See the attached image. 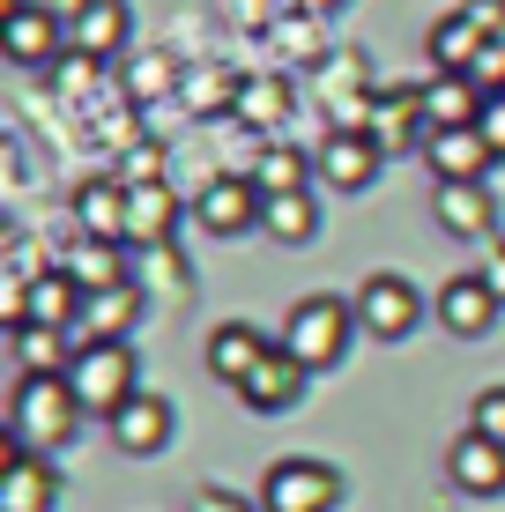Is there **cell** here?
Wrapping results in <instances>:
<instances>
[{
  "label": "cell",
  "instance_id": "cell-1",
  "mask_svg": "<svg viewBox=\"0 0 505 512\" xmlns=\"http://www.w3.org/2000/svg\"><path fill=\"white\" fill-rule=\"evenodd\" d=\"M75 423H82V401H75V386H67V372L60 379H38V372L15 379V394H8V438L15 446L60 453L67 438H75Z\"/></svg>",
  "mask_w": 505,
  "mask_h": 512
},
{
  "label": "cell",
  "instance_id": "cell-2",
  "mask_svg": "<svg viewBox=\"0 0 505 512\" xmlns=\"http://www.w3.org/2000/svg\"><path fill=\"white\" fill-rule=\"evenodd\" d=\"M350 334H357V305L335 290H312L283 312V349L305 364V372H335L350 357Z\"/></svg>",
  "mask_w": 505,
  "mask_h": 512
},
{
  "label": "cell",
  "instance_id": "cell-3",
  "mask_svg": "<svg viewBox=\"0 0 505 512\" xmlns=\"http://www.w3.org/2000/svg\"><path fill=\"white\" fill-rule=\"evenodd\" d=\"M67 386H75L82 416L112 423L134 394H142V357H134V342H82V357L67 364Z\"/></svg>",
  "mask_w": 505,
  "mask_h": 512
},
{
  "label": "cell",
  "instance_id": "cell-4",
  "mask_svg": "<svg viewBox=\"0 0 505 512\" xmlns=\"http://www.w3.org/2000/svg\"><path fill=\"white\" fill-rule=\"evenodd\" d=\"M342 505V468L312 461V453H283L260 475V512H335Z\"/></svg>",
  "mask_w": 505,
  "mask_h": 512
},
{
  "label": "cell",
  "instance_id": "cell-5",
  "mask_svg": "<svg viewBox=\"0 0 505 512\" xmlns=\"http://www.w3.org/2000/svg\"><path fill=\"white\" fill-rule=\"evenodd\" d=\"M424 312H431V297L416 290L409 275H394V268L357 282V327L372 334V342H409V334L424 327Z\"/></svg>",
  "mask_w": 505,
  "mask_h": 512
},
{
  "label": "cell",
  "instance_id": "cell-6",
  "mask_svg": "<svg viewBox=\"0 0 505 512\" xmlns=\"http://www.w3.org/2000/svg\"><path fill=\"white\" fill-rule=\"evenodd\" d=\"M82 305H90V290H82L67 268H45V275H30V282H15L8 290V305H0V320L15 327H82Z\"/></svg>",
  "mask_w": 505,
  "mask_h": 512
},
{
  "label": "cell",
  "instance_id": "cell-7",
  "mask_svg": "<svg viewBox=\"0 0 505 512\" xmlns=\"http://www.w3.org/2000/svg\"><path fill=\"white\" fill-rule=\"evenodd\" d=\"M379 164H387V149L372 141V127H335L320 141V156H312V179L335 193H364L379 179Z\"/></svg>",
  "mask_w": 505,
  "mask_h": 512
},
{
  "label": "cell",
  "instance_id": "cell-8",
  "mask_svg": "<svg viewBox=\"0 0 505 512\" xmlns=\"http://www.w3.org/2000/svg\"><path fill=\"white\" fill-rule=\"evenodd\" d=\"M260 208H268V193L253 186V171H231V179H208L201 186L194 223L208 238H246V231H260Z\"/></svg>",
  "mask_w": 505,
  "mask_h": 512
},
{
  "label": "cell",
  "instance_id": "cell-9",
  "mask_svg": "<svg viewBox=\"0 0 505 512\" xmlns=\"http://www.w3.org/2000/svg\"><path fill=\"white\" fill-rule=\"evenodd\" d=\"M431 216H439V231L461 238V245H498V193H491V179L439 186L431 193Z\"/></svg>",
  "mask_w": 505,
  "mask_h": 512
},
{
  "label": "cell",
  "instance_id": "cell-10",
  "mask_svg": "<svg viewBox=\"0 0 505 512\" xmlns=\"http://www.w3.org/2000/svg\"><path fill=\"white\" fill-rule=\"evenodd\" d=\"M305 386H312V372H305V364L283 349V334H275V349L253 364V379L238 386V401H246L253 416H290V409L305 401Z\"/></svg>",
  "mask_w": 505,
  "mask_h": 512
},
{
  "label": "cell",
  "instance_id": "cell-11",
  "mask_svg": "<svg viewBox=\"0 0 505 512\" xmlns=\"http://www.w3.org/2000/svg\"><path fill=\"white\" fill-rule=\"evenodd\" d=\"M171 438H179V409H171L164 394H149V386H142V394H134L127 409L112 416V446L127 453V461H156Z\"/></svg>",
  "mask_w": 505,
  "mask_h": 512
},
{
  "label": "cell",
  "instance_id": "cell-12",
  "mask_svg": "<svg viewBox=\"0 0 505 512\" xmlns=\"http://www.w3.org/2000/svg\"><path fill=\"white\" fill-rule=\"evenodd\" d=\"M505 312V297L491 290L483 275H454L439 297H431V320H439L446 334H461V342H476V334H491Z\"/></svg>",
  "mask_w": 505,
  "mask_h": 512
},
{
  "label": "cell",
  "instance_id": "cell-13",
  "mask_svg": "<svg viewBox=\"0 0 505 512\" xmlns=\"http://www.w3.org/2000/svg\"><path fill=\"white\" fill-rule=\"evenodd\" d=\"M268 349H275V334H268V327H253V320H223L216 334H208V379L238 394V386L253 379V364L268 357Z\"/></svg>",
  "mask_w": 505,
  "mask_h": 512
},
{
  "label": "cell",
  "instance_id": "cell-14",
  "mask_svg": "<svg viewBox=\"0 0 505 512\" xmlns=\"http://www.w3.org/2000/svg\"><path fill=\"white\" fill-rule=\"evenodd\" d=\"M52 505H60V475H52V461L8 438V468H0V512H52Z\"/></svg>",
  "mask_w": 505,
  "mask_h": 512
},
{
  "label": "cell",
  "instance_id": "cell-15",
  "mask_svg": "<svg viewBox=\"0 0 505 512\" xmlns=\"http://www.w3.org/2000/svg\"><path fill=\"white\" fill-rule=\"evenodd\" d=\"M60 8H45V0H30V8H15V15H0V52H8L15 67H45V60H60Z\"/></svg>",
  "mask_w": 505,
  "mask_h": 512
},
{
  "label": "cell",
  "instance_id": "cell-16",
  "mask_svg": "<svg viewBox=\"0 0 505 512\" xmlns=\"http://www.w3.org/2000/svg\"><path fill=\"white\" fill-rule=\"evenodd\" d=\"M446 475H454L461 498H505V446L483 431H461L446 446Z\"/></svg>",
  "mask_w": 505,
  "mask_h": 512
},
{
  "label": "cell",
  "instance_id": "cell-17",
  "mask_svg": "<svg viewBox=\"0 0 505 512\" xmlns=\"http://www.w3.org/2000/svg\"><path fill=\"white\" fill-rule=\"evenodd\" d=\"M134 38V8L127 0H82L75 15H67V45L90 52V60H119Z\"/></svg>",
  "mask_w": 505,
  "mask_h": 512
},
{
  "label": "cell",
  "instance_id": "cell-18",
  "mask_svg": "<svg viewBox=\"0 0 505 512\" xmlns=\"http://www.w3.org/2000/svg\"><path fill=\"white\" fill-rule=\"evenodd\" d=\"M424 164L439 186H454V179H491L498 156L483 141V127H439V134H424Z\"/></svg>",
  "mask_w": 505,
  "mask_h": 512
},
{
  "label": "cell",
  "instance_id": "cell-19",
  "mask_svg": "<svg viewBox=\"0 0 505 512\" xmlns=\"http://www.w3.org/2000/svg\"><path fill=\"white\" fill-rule=\"evenodd\" d=\"M75 223H82V238H112V245H127L134 186H127V179H82V186H75Z\"/></svg>",
  "mask_w": 505,
  "mask_h": 512
},
{
  "label": "cell",
  "instance_id": "cell-20",
  "mask_svg": "<svg viewBox=\"0 0 505 512\" xmlns=\"http://www.w3.org/2000/svg\"><path fill=\"white\" fill-rule=\"evenodd\" d=\"M483 45H498V38H491L468 8H461V15H439V23H431V38H424V52L439 60V75H476Z\"/></svg>",
  "mask_w": 505,
  "mask_h": 512
},
{
  "label": "cell",
  "instance_id": "cell-21",
  "mask_svg": "<svg viewBox=\"0 0 505 512\" xmlns=\"http://www.w3.org/2000/svg\"><path fill=\"white\" fill-rule=\"evenodd\" d=\"M142 312H149V290H142V282H119V290H97L90 305H82V342H127Z\"/></svg>",
  "mask_w": 505,
  "mask_h": 512
},
{
  "label": "cell",
  "instance_id": "cell-22",
  "mask_svg": "<svg viewBox=\"0 0 505 512\" xmlns=\"http://www.w3.org/2000/svg\"><path fill=\"white\" fill-rule=\"evenodd\" d=\"M416 104H424V127L439 134V127H476L491 97H483L468 75H431L424 90H416Z\"/></svg>",
  "mask_w": 505,
  "mask_h": 512
},
{
  "label": "cell",
  "instance_id": "cell-23",
  "mask_svg": "<svg viewBox=\"0 0 505 512\" xmlns=\"http://www.w3.org/2000/svg\"><path fill=\"white\" fill-rule=\"evenodd\" d=\"M260 231L275 245H312L320 238V193L298 186V193H268V208H260Z\"/></svg>",
  "mask_w": 505,
  "mask_h": 512
},
{
  "label": "cell",
  "instance_id": "cell-24",
  "mask_svg": "<svg viewBox=\"0 0 505 512\" xmlns=\"http://www.w3.org/2000/svg\"><path fill=\"white\" fill-rule=\"evenodd\" d=\"M60 268L75 275L90 297H97V290H119V282H134V268H127V245H112V238H82L75 253L60 260Z\"/></svg>",
  "mask_w": 505,
  "mask_h": 512
},
{
  "label": "cell",
  "instance_id": "cell-25",
  "mask_svg": "<svg viewBox=\"0 0 505 512\" xmlns=\"http://www.w3.org/2000/svg\"><path fill=\"white\" fill-rule=\"evenodd\" d=\"M416 134H431L416 90H387V97H379V112H372V141H379L387 156H402V149H416Z\"/></svg>",
  "mask_w": 505,
  "mask_h": 512
},
{
  "label": "cell",
  "instance_id": "cell-26",
  "mask_svg": "<svg viewBox=\"0 0 505 512\" xmlns=\"http://www.w3.org/2000/svg\"><path fill=\"white\" fill-rule=\"evenodd\" d=\"M8 342H15V364H23V372H38V379H60V372H67V364H75V357H82V349H75V342H67V334H60V327H15V334H8Z\"/></svg>",
  "mask_w": 505,
  "mask_h": 512
},
{
  "label": "cell",
  "instance_id": "cell-27",
  "mask_svg": "<svg viewBox=\"0 0 505 512\" xmlns=\"http://www.w3.org/2000/svg\"><path fill=\"white\" fill-rule=\"evenodd\" d=\"M171 231H179V193L171 186H134L127 245H171Z\"/></svg>",
  "mask_w": 505,
  "mask_h": 512
},
{
  "label": "cell",
  "instance_id": "cell-28",
  "mask_svg": "<svg viewBox=\"0 0 505 512\" xmlns=\"http://www.w3.org/2000/svg\"><path fill=\"white\" fill-rule=\"evenodd\" d=\"M238 119H260V127H275V119H290V82H283V75L238 82Z\"/></svg>",
  "mask_w": 505,
  "mask_h": 512
},
{
  "label": "cell",
  "instance_id": "cell-29",
  "mask_svg": "<svg viewBox=\"0 0 505 512\" xmlns=\"http://www.w3.org/2000/svg\"><path fill=\"white\" fill-rule=\"evenodd\" d=\"M134 253H142V268H134V282H142V290H149V282H164V290H179V297L194 290V268H186L171 245H134Z\"/></svg>",
  "mask_w": 505,
  "mask_h": 512
},
{
  "label": "cell",
  "instance_id": "cell-30",
  "mask_svg": "<svg viewBox=\"0 0 505 512\" xmlns=\"http://www.w3.org/2000/svg\"><path fill=\"white\" fill-rule=\"evenodd\" d=\"M305 171H312V164H305L298 149H268V156L253 164V186H260V193H298V186H312Z\"/></svg>",
  "mask_w": 505,
  "mask_h": 512
},
{
  "label": "cell",
  "instance_id": "cell-31",
  "mask_svg": "<svg viewBox=\"0 0 505 512\" xmlns=\"http://www.w3.org/2000/svg\"><path fill=\"white\" fill-rule=\"evenodd\" d=\"M127 90L134 97H164V90H179V60L171 52H134V67H127Z\"/></svg>",
  "mask_w": 505,
  "mask_h": 512
},
{
  "label": "cell",
  "instance_id": "cell-32",
  "mask_svg": "<svg viewBox=\"0 0 505 512\" xmlns=\"http://www.w3.org/2000/svg\"><path fill=\"white\" fill-rule=\"evenodd\" d=\"M320 23H327V15H305V8H290V23L275 30V45H283L290 60H312V67H320V60H327V38H320Z\"/></svg>",
  "mask_w": 505,
  "mask_h": 512
},
{
  "label": "cell",
  "instance_id": "cell-33",
  "mask_svg": "<svg viewBox=\"0 0 505 512\" xmlns=\"http://www.w3.org/2000/svg\"><path fill=\"white\" fill-rule=\"evenodd\" d=\"M290 8H298V0H223V15H231L238 30H253V38H275V30L290 23Z\"/></svg>",
  "mask_w": 505,
  "mask_h": 512
},
{
  "label": "cell",
  "instance_id": "cell-34",
  "mask_svg": "<svg viewBox=\"0 0 505 512\" xmlns=\"http://www.w3.org/2000/svg\"><path fill=\"white\" fill-rule=\"evenodd\" d=\"M119 179H127V186H164V149H156V141H142V149H127Z\"/></svg>",
  "mask_w": 505,
  "mask_h": 512
},
{
  "label": "cell",
  "instance_id": "cell-35",
  "mask_svg": "<svg viewBox=\"0 0 505 512\" xmlns=\"http://www.w3.org/2000/svg\"><path fill=\"white\" fill-rule=\"evenodd\" d=\"M468 416H476L468 431H483V438H498V446H505V386H483V394H476V409H468Z\"/></svg>",
  "mask_w": 505,
  "mask_h": 512
},
{
  "label": "cell",
  "instance_id": "cell-36",
  "mask_svg": "<svg viewBox=\"0 0 505 512\" xmlns=\"http://www.w3.org/2000/svg\"><path fill=\"white\" fill-rule=\"evenodd\" d=\"M186 512H260V505H246L238 490H223V483H201V490H194V505H186Z\"/></svg>",
  "mask_w": 505,
  "mask_h": 512
},
{
  "label": "cell",
  "instance_id": "cell-37",
  "mask_svg": "<svg viewBox=\"0 0 505 512\" xmlns=\"http://www.w3.org/2000/svg\"><path fill=\"white\" fill-rule=\"evenodd\" d=\"M476 127H483V141H491V156L505 164V97H491V104H483V119H476Z\"/></svg>",
  "mask_w": 505,
  "mask_h": 512
},
{
  "label": "cell",
  "instance_id": "cell-38",
  "mask_svg": "<svg viewBox=\"0 0 505 512\" xmlns=\"http://www.w3.org/2000/svg\"><path fill=\"white\" fill-rule=\"evenodd\" d=\"M468 15H476L491 38H505V0H468Z\"/></svg>",
  "mask_w": 505,
  "mask_h": 512
},
{
  "label": "cell",
  "instance_id": "cell-39",
  "mask_svg": "<svg viewBox=\"0 0 505 512\" xmlns=\"http://www.w3.org/2000/svg\"><path fill=\"white\" fill-rule=\"evenodd\" d=\"M476 275H483V282H491V290L505 297V245H491V260H483V268H476Z\"/></svg>",
  "mask_w": 505,
  "mask_h": 512
},
{
  "label": "cell",
  "instance_id": "cell-40",
  "mask_svg": "<svg viewBox=\"0 0 505 512\" xmlns=\"http://www.w3.org/2000/svg\"><path fill=\"white\" fill-rule=\"evenodd\" d=\"M298 8H305V15H342L350 0H298Z\"/></svg>",
  "mask_w": 505,
  "mask_h": 512
}]
</instances>
